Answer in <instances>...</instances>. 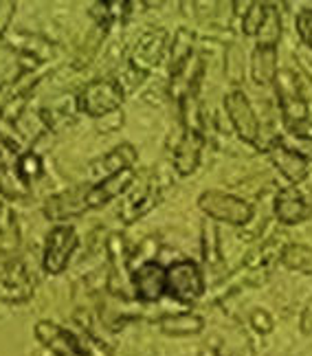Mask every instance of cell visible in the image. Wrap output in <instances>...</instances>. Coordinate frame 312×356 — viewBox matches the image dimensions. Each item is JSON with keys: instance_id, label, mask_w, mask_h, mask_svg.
Listing matches in <instances>:
<instances>
[{"instance_id": "1", "label": "cell", "mask_w": 312, "mask_h": 356, "mask_svg": "<svg viewBox=\"0 0 312 356\" xmlns=\"http://www.w3.org/2000/svg\"><path fill=\"white\" fill-rule=\"evenodd\" d=\"M126 92L121 90L117 84V79L113 77H104V79H95L81 90L79 95V111L86 113L92 119H104L108 115L117 113L121 104H124Z\"/></svg>"}, {"instance_id": "2", "label": "cell", "mask_w": 312, "mask_h": 356, "mask_svg": "<svg viewBox=\"0 0 312 356\" xmlns=\"http://www.w3.org/2000/svg\"><path fill=\"white\" fill-rule=\"evenodd\" d=\"M198 207L213 220L229 222V225H249L253 218V207L238 196L224 194V191H205L198 198Z\"/></svg>"}, {"instance_id": "3", "label": "cell", "mask_w": 312, "mask_h": 356, "mask_svg": "<svg viewBox=\"0 0 312 356\" xmlns=\"http://www.w3.org/2000/svg\"><path fill=\"white\" fill-rule=\"evenodd\" d=\"M275 86H277V99H279L284 123L290 128V132H297V128L308 119V104L304 99L299 84H297L295 73L279 71L275 77Z\"/></svg>"}, {"instance_id": "4", "label": "cell", "mask_w": 312, "mask_h": 356, "mask_svg": "<svg viewBox=\"0 0 312 356\" xmlns=\"http://www.w3.org/2000/svg\"><path fill=\"white\" fill-rule=\"evenodd\" d=\"M167 293L179 301H196L205 293V280L196 262L179 259L167 268Z\"/></svg>"}, {"instance_id": "5", "label": "cell", "mask_w": 312, "mask_h": 356, "mask_svg": "<svg viewBox=\"0 0 312 356\" xmlns=\"http://www.w3.org/2000/svg\"><path fill=\"white\" fill-rule=\"evenodd\" d=\"M77 234L73 227H56L47 236V244H44V257H42V264L44 270L49 275H60V273L66 270L69 266V259L77 249Z\"/></svg>"}, {"instance_id": "6", "label": "cell", "mask_w": 312, "mask_h": 356, "mask_svg": "<svg viewBox=\"0 0 312 356\" xmlns=\"http://www.w3.org/2000/svg\"><path fill=\"white\" fill-rule=\"evenodd\" d=\"M224 111L244 143H251V145L260 143V121H257L247 95L242 90H231L224 97Z\"/></svg>"}, {"instance_id": "7", "label": "cell", "mask_w": 312, "mask_h": 356, "mask_svg": "<svg viewBox=\"0 0 312 356\" xmlns=\"http://www.w3.org/2000/svg\"><path fill=\"white\" fill-rule=\"evenodd\" d=\"M167 49H170V33L165 29L147 31L137 42V47H134L130 64L137 68L139 73L147 75L152 68H156L163 60H165Z\"/></svg>"}, {"instance_id": "8", "label": "cell", "mask_w": 312, "mask_h": 356, "mask_svg": "<svg viewBox=\"0 0 312 356\" xmlns=\"http://www.w3.org/2000/svg\"><path fill=\"white\" fill-rule=\"evenodd\" d=\"M35 286V273L29 270V266L24 264V259H11L5 266L3 275H0V297L20 304L26 301L33 293Z\"/></svg>"}, {"instance_id": "9", "label": "cell", "mask_w": 312, "mask_h": 356, "mask_svg": "<svg viewBox=\"0 0 312 356\" xmlns=\"http://www.w3.org/2000/svg\"><path fill=\"white\" fill-rule=\"evenodd\" d=\"M134 161H137V149H134L130 143H121L115 149H110L108 154L88 163L86 178L90 181V185H97L119 172L130 170L134 165Z\"/></svg>"}, {"instance_id": "10", "label": "cell", "mask_w": 312, "mask_h": 356, "mask_svg": "<svg viewBox=\"0 0 312 356\" xmlns=\"http://www.w3.org/2000/svg\"><path fill=\"white\" fill-rule=\"evenodd\" d=\"M132 286L141 301H158L167 293V268L158 262H145L132 273Z\"/></svg>"}, {"instance_id": "11", "label": "cell", "mask_w": 312, "mask_h": 356, "mask_svg": "<svg viewBox=\"0 0 312 356\" xmlns=\"http://www.w3.org/2000/svg\"><path fill=\"white\" fill-rule=\"evenodd\" d=\"M88 209L86 202V185L73 187L69 191H62V194L51 196L44 202V216L51 218V220H69V218L81 216Z\"/></svg>"}, {"instance_id": "12", "label": "cell", "mask_w": 312, "mask_h": 356, "mask_svg": "<svg viewBox=\"0 0 312 356\" xmlns=\"http://www.w3.org/2000/svg\"><path fill=\"white\" fill-rule=\"evenodd\" d=\"M158 202H161V189H158V183H156V181L145 183L141 189L134 191L132 196H128V200L119 207V218H121V222H126V225L137 222L139 218H143V216L150 213Z\"/></svg>"}, {"instance_id": "13", "label": "cell", "mask_w": 312, "mask_h": 356, "mask_svg": "<svg viewBox=\"0 0 312 356\" xmlns=\"http://www.w3.org/2000/svg\"><path fill=\"white\" fill-rule=\"evenodd\" d=\"M134 181V170H124L106 181L97 183V185H86V202H88V209L95 207H104L110 200H115L117 196H121L124 191L132 185Z\"/></svg>"}, {"instance_id": "14", "label": "cell", "mask_w": 312, "mask_h": 356, "mask_svg": "<svg viewBox=\"0 0 312 356\" xmlns=\"http://www.w3.org/2000/svg\"><path fill=\"white\" fill-rule=\"evenodd\" d=\"M275 216L281 225H299L312 216V207L295 187H284L275 198Z\"/></svg>"}, {"instance_id": "15", "label": "cell", "mask_w": 312, "mask_h": 356, "mask_svg": "<svg viewBox=\"0 0 312 356\" xmlns=\"http://www.w3.org/2000/svg\"><path fill=\"white\" fill-rule=\"evenodd\" d=\"M35 337L40 343L49 348L56 356H81L73 332H66L60 325L51 321H40L35 325Z\"/></svg>"}, {"instance_id": "16", "label": "cell", "mask_w": 312, "mask_h": 356, "mask_svg": "<svg viewBox=\"0 0 312 356\" xmlns=\"http://www.w3.org/2000/svg\"><path fill=\"white\" fill-rule=\"evenodd\" d=\"M77 111H79V102L73 97V95H64V97L47 104L42 108V113H40V119L44 121V126L51 132H62L75 121Z\"/></svg>"}, {"instance_id": "17", "label": "cell", "mask_w": 312, "mask_h": 356, "mask_svg": "<svg viewBox=\"0 0 312 356\" xmlns=\"http://www.w3.org/2000/svg\"><path fill=\"white\" fill-rule=\"evenodd\" d=\"M202 145H205V136L194 130H185L179 145L174 149V165L179 170V174H192L198 168Z\"/></svg>"}, {"instance_id": "18", "label": "cell", "mask_w": 312, "mask_h": 356, "mask_svg": "<svg viewBox=\"0 0 312 356\" xmlns=\"http://www.w3.org/2000/svg\"><path fill=\"white\" fill-rule=\"evenodd\" d=\"M268 154H270V161H273V165L281 172L284 178H288V181L295 185L306 181V176H308V161L306 159L290 152V149H286L279 143L270 145Z\"/></svg>"}, {"instance_id": "19", "label": "cell", "mask_w": 312, "mask_h": 356, "mask_svg": "<svg viewBox=\"0 0 312 356\" xmlns=\"http://www.w3.org/2000/svg\"><path fill=\"white\" fill-rule=\"evenodd\" d=\"M279 73L277 66V47H255L251 56V77L257 86L273 84Z\"/></svg>"}, {"instance_id": "20", "label": "cell", "mask_w": 312, "mask_h": 356, "mask_svg": "<svg viewBox=\"0 0 312 356\" xmlns=\"http://www.w3.org/2000/svg\"><path fill=\"white\" fill-rule=\"evenodd\" d=\"M158 327L163 334L170 337H189V334H198L205 327V319L194 312L167 314V317H163L158 321Z\"/></svg>"}, {"instance_id": "21", "label": "cell", "mask_w": 312, "mask_h": 356, "mask_svg": "<svg viewBox=\"0 0 312 356\" xmlns=\"http://www.w3.org/2000/svg\"><path fill=\"white\" fill-rule=\"evenodd\" d=\"M194 58V33L181 29L174 35L172 42V53H170V71H179L183 64H187Z\"/></svg>"}, {"instance_id": "22", "label": "cell", "mask_w": 312, "mask_h": 356, "mask_svg": "<svg viewBox=\"0 0 312 356\" xmlns=\"http://www.w3.org/2000/svg\"><path fill=\"white\" fill-rule=\"evenodd\" d=\"M281 262L288 268L312 277V246L286 244V249H284V253H281Z\"/></svg>"}, {"instance_id": "23", "label": "cell", "mask_w": 312, "mask_h": 356, "mask_svg": "<svg viewBox=\"0 0 312 356\" xmlns=\"http://www.w3.org/2000/svg\"><path fill=\"white\" fill-rule=\"evenodd\" d=\"M29 183L24 181L20 176L18 170H13L9 165H0V194L11 198V200H18L29 196Z\"/></svg>"}, {"instance_id": "24", "label": "cell", "mask_w": 312, "mask_h": 356, "mask_svg": "<svg viewBox=\"0 0 312 356\" xmlns=\"http://www.w3.org/2000/svg\"><path fill=\"white\" fill-rule=\"evenodd\" d=\"M106 251L110 255V264H113V280H119L128 275V251H126V238L119 236V234H113L108 238V244H106Z\"/></svg>"}, {"instance_id": "25", "label": "cell", "mask_w": 312, "mask_h": 356, "mask_svg": "<svg viewBox=\"0 0 312 356\" xmlns=\"http://www.w3.org/2000/svg\"><path fill=\"white\" fill-rule=\"evenodd\" d=\"M281 38V20L275 7H266V18L257 31V47H277Z\"/></svg>"}, {"instance_id": "26", "label": "cell", "mask_w": 312, "mask_h": 356, "mask_svg": "<svg viewBox=\"0 0 312 356\" xmlns=\"http://www.w3.org/2000/svg\"><path fill=\"white\" fill-rule=\"evenodd\" d=\"M275 143L284 145L290 152L299 154L302 159L306 161H312V136L310 134H304V132H288L284 136H277Z\"/></svg>"}, {"instance_id": "27", "label": "cell", "mask_w": 312, "mask_h": 356, "mask_svg": "<svg viewBox=\"0 0 312 356\" xmlns=\"http://www.w3.org/2000/svg\"><path fill=\"white\" fill-rule=\"evenodd\" d=\"M202 253H205V262L215 266L220 262V240H218V229L213 225L202 227Z\"/></svg>"}, {"instance_id": "28", "label": "cell", "mask_w": 312, "mask_h": 356, "mask_svg": "<svg viewBox=\"0 0 312 356\" xmlns=\"http://www.w3.org/2000/svg\"><path fill=\"white\" fill-rule=\"evenodd\" d=\"M227 79L231 84H242L244 79V53L238 44H229L227 49Z\"/></svg>"}, {"instance_id": "29", "label": "cell", "mask_w": 312, "mask_h": 356, "mask_svg": "<svg viewBox=\"0 0 312 356\" xmlns=\"http://www.w3.org/2000/svg\"><path fill=\"white\" fill-rule=\"evenodd\" d=\"M266 3H251L249 11L242 16V31L244 35H257L260 26L266 18Z\"/></svg>"}, {"instance_id": "30", "label": "cell", "mask_w": 312, "mask_h": 356, "mask_svg": "<svg viewBox=\"0 0 312 356\" xmlns=\"http://www.w3.org/2000/svg\"><path fill=\"white\" fill-rule=\"evenodd\" d=\"M73 337H75V343L81 356H110V350H108L99 339H95L90 332L81 330L79 334H73Z\"/></svg>"}, {"instance_id": "31", "label": "cell", "mask_w": 312, "mask_h": 356, "mask_svg": "<svg viewBox=\"0 0 312 356\" xmlns=\"http://www.w3.org/2000/svg\"><path fill=\"white\" fill-rule=\"evenodd\" d=\"M16 170L20 172V176L24 178L26 183L35 181V178L42 176V170H44L42 168V159H40V154H35V152H24L18 159V168Z\"/></svg>"}, {"instance_id": "32", "label": "cell", "mask_w": 312, "mask_h": 356, "mask_svg": "<svg viewBox=\"0 0 312 356\" xmlns=\"http://www.w3.org/2000/svg\"><path fill=\"white\" fill-rule=\"evenodd\" d=\"M295 26H297V33L302 38V42L312 49V9L299 11V16L295 20Z\"/></svg>"}, {"instance_id": "33", "label": "cell", "mask_w": 312, "mask_h": 356, "mask_svg": "<svg viewBox=\"0 0 312 356\" xmlns=\"http://www.w3.org/2000/svg\"><path fill=\"white\" fill-rule=\"evenodd\" d=\"M251 325L257 332L268 334L270 330H273V319H270V314L266 310H253L251 312Z\"/></svg>"}, {"instance_id": "34", "label": "cell", "mask_w": 312, "mask_h": 356, "mask_svg": "<svg viewBox=\"0 0 312 356\" xmlns=\"http://www.w3.org/2000/svg\"><path fill=\"white\" fill-rule=\"evenodd\" d=\"M121 123H124V115H121L119 111L117 113H113V115H108V117H104V119H99V130L104 132V134H108V132H115Z\"/></svg>"}, {"instance_id": "35", "label": "cell", "mask_w": 312, "mask_h": 356, "mask_svg": "<svg viewBox=\"0 0 312 356\" xmlns=\"http://www.w3.org/2000/svg\"><path fill=\"white\" fill-rule=\"evenodd\" d=\"M302 332L312 334V301H308L302 312Z\"/></svg>"}, {"instance_id": "36", "label": "cell", "mask_w": 312, "mask_h": 356, "mask_svg": "<svg viewBox=\"0 0 312 356\" xmlns=\"http://www.w3.org/2000/svg\"><path fill=\"white\" fill-rule=\"evenodd\" d=\"M200 356H220V354H218V350H213V348H205L200 352Z\"/></svg>"}]
</instances>
